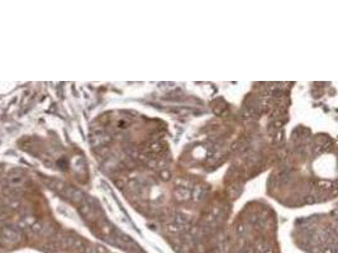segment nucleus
<instances>
[{
  "label": "nucleus",
  "instance_id": "1",
  "mask_svg": "<svg viewBox=\"0 0 338 253\" xmlns=\"http://www.w3.org/2000/svg\"><path fill=\"white\" fill-rule=\"evenodd\" d=\"M2 239H3L5 243H8V244H14V243H16V242H19L21 237H19V234H18L15 230L9 229V228H5V229L3 230V233H2Z\"/></svg>",
  "mask_w": 338,
  "mask_h": 253
},
{
  "label": "nucleus",
  "instance_id": "2",
  "mask_svg": "<svg viewBox=\"0 0 338 253\" xmlns=\"http://www.w3.org/2000/svg\"><path fill=\"white\" fill-rule=\"evenodd\" d=\"M323 253H336V249H334V247H328L323 251Z\"/></svg>",
  "mask_w": 338,
  "mask_h": 253
}]
</instances>
